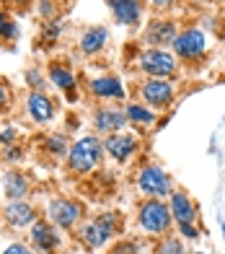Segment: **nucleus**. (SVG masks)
Masks as SVG:
<instances>
[{"label":"nucleus","instance_id":"obj_39","mask_svg":"<svg viewBox=\"0 0 225 254\" xmlns=\"http://www.w3.org/2000/svg\"><path fill=\"white\" fill-rule=\"evenodd\" d=\"M223 239H225V221H223Z\"/></svg>","mask_w":225,"mask_h":254},{"label":"nucleus","instance_id":"obj_29","mask_svg":"<svg viewBox=\"0 0 225 254\" xmlns=\"http://www.w3.org/2000/svg\"><path fill=\"white\" fill-rule=\"evenodd\" d=\"M54 10H57L54 0H39V3H37V13H39V18H44V21L54 18Z\"/></svg>","mask_w":225,"mask_h":254},{"label":"nucleus","instance_id":"obj_20","mask_svg":"<svg viewBox=\"0 0 225 254\" xmlns=\"http://www.w3.org/2000/svg\"><path fill=\"white\" fill-rule=\"evenodd\" d=\"M106 44H109V29L106 26H88L81 34V39H78V47H81V52L88 55V57L98 55Z\"/></svg>","mask_w":225,"mask_h":254},{"label":"nucleus","instance_id":"obj_40","mask_svg":"<svg viewBox=\"0 0 225 254\" xmlns=\"http://www.w3.org/2000/svg\"><path fill=\"white\" fill-rule=\"evenodd\" d=\"M192 254H205V252H192Z\"/></svg>","mask_w":225,"mask_h":254},{"label":"nucleus","instance_id":"obj_5","mask_svg":"<svg viewBox=\"0 0 225 254\" xmlns=\"http://www.w3.org/2000/svg\"><path fill=\"white\" fill-rule=\"evenodd\" d=\"M137 187L145 197H158V200H166L168 194L174 192V184H171V177L168 171L158 164H148L140 169L137 174Z\"/></svg>","mask_w":225,"mask_h":254},{"label":"nucleus","instance_id":"obj_22","mask_svg":"<svg viewBox=\"0 0 225 254\" xmlns=\"http://www.w3.org/2000/svg\"><path fill=\"white\" fill-rule=\"evenodd\" d=\"M125 114H127V120L132 125H140V130L155 125V120H158V114H155L150 107H142V104H137V101H130L125 107Z\"/></svg>","mask_w":225,"mask_h":254},{"label":"nucleus","instance_id":"obj_10","mask_svg":"<svg viewBox=\"0 0 225 254\" xmlns=\"http://www.w3.org/2000/svg\"><path fill=\"white\" fill-rule=\"evenodd\" d=\"M0 215H3V223L8 228L21 231V228H31V223L37 221V207L29 200H8Z\"/></svg>","mask_w":225,"mask_h":254},{"label":"nucleus","instance_id":"obj_15","mask_svg":"<svg viewBox=\"0 0 225 254\" xmlns=\"http://www.w3.org/2000/svg\"><path fill=\"white\" fill-rule=\"evenodd\" d=\"M130 125L125 109H117V107H98L93 112V127L104 135H111V132H122L125 127Z\"/></svg>","mask_w":225,"mask_h":254},{"label":"nucleus","instance_id":"obj_38","mask_svg":"<svg viewBox=\"0 0 225 254\" xmlns=\"http://www.w3.org/2000/svg\"><path fill=\"white\" fill-rule=\"evenodd\" d=\"M0 194H3V179H0Z\"/></svg>","mask_w":225,"mask_h":254},{"label":"nucleus","instance_id":"obj_30","mask_svg":"<svg viewBox=\"0 0 225 254\" xmlns=\"http://www.w3.org/2000/svg\"><path fill=\"white\" fill-rule=\"evenodd\" d=\"M0 254H37V249L31 244H24V241H13V244H8Z\"/></svg>","mask_w":225,"mask_h":254},{"label":"nucleus","instance_id":"obj_19","mask_svg":"<svg viewBox=\"0 0 225 254\" xmlns=\"http://www.w3.org/2000/svg\"><path fill=\"white\" fill-rule=\"evenodd\" d=\"M168 207H171V218L176 223H194L197 221V205L181 190H174L168 194Z\"/></svg>","mask_w":225,"mask_h":254},{"label":"nucleus","instance_id":"obj_36","mask_svg":"<svg viewBox=\"0 0 225 254\" xmlns=\"http://www.w3.org/2000/svg\"><path fill=\"white\" fill-rule=\"evenodd\" d=\"M189 3H194V5H205V3H210V0H189Z\"/></svg>","mask_w":225,"mask_h":254},{"label":"nucleus","instance_id":"obj_24","mask_svg":"<svg viewBox=\"0 0 225 254\" xmlns=\"http://www.w3.org/2000/svg\"><path fill=\"white\" fill-rule=\"evenodd\" d=\"M21 37V29L5 10H0V42H16Z\"/></svg>","mask_w":225,"mask_h":254},{"label":"nucleus","instance_id":"obj_4","mask_svg":"<svg viewBox=\"0 0 225 254\" xmlns=\"http://www.w3.org/2000/svg\"><path fill=\"white\" fill-rule=\"evenodd\" d=\"M135 65L148 78H171L176 73V55H171L168 50L148 47L137 55V63Z\"/></svg>","mask_w":225,"mask_h":254},{"label":"nucleus","instance_id":"obj_41","mask_svg":"<svg viewBox=\"0 0 225 254\" xmlns=\"http://www.w3.org/2000/svg\"><path fill=\"white\" fill-rule=\"evenodd\" d=\"M223 5H225V0H223Z\"/></svg>","mask_w":225,"mask_h":254},{"label":"nucleus","instance_id":"obj_1","mask_svg":"<svg viewBox=\"0 0 225 254\" xmlns=\"http://www.w3.org/2000/svg\"><path fill=\"white\" fill-rule=\"evenodd\" d=\"M104 158V140H98L96 135H83L81 140H75L67 153V169L75 177H86L101 164Z\"/></svg>","mask_w":225,"mask_h":254},{"label":"nucleus","instance_id":"obj_23","mask_svg":"<svg viewBox=\"0 0 225 254\" xmlns=\"http://www.w3.org/2000/svg\"><path fill=\"white\" fill-rule=\"evenodd\" d=\"M65 31V21L62 18H49L47 24H42V31H39V39L44 47H52L54 42L60 39V34Z\"/></svg>","mask_w":225,"mask_h":254},{"label":"nucleus","instance_id":"obj_12","mask_svg":"<svg viewBox=\"0 0 225 254\" xmlns=\"http://www.w3.org/2000/svg\"><path fill=\"white\" fill-rule=\"evenodd\" d=\"M137 145H140L137 137H135L132 132H127V130H122V132L106 135V140H104V153H106L109 158H114L117 164H125V161H130V158L135 156Z\"/></svg>","mask_w":225,"mask_h":254},{"label":"nucleus","instance_id":"obj_16","mask_svg":"<svg viewBox=\"0 0 225 254\" xmlns=\"http://www.w3.org/2000/svg\"><path fill=\"white\" fill-rule=\"evenodd\" d=\"M88 91H91L96 99H106V101H125L127 99V88L117 75L93 78L91 83H88Z\"/></svg>","mask_w":225,"mask_h":254},{"label":"nucleus","instance_id":"obj_28","mask_svg":"<svg viewBox=\"0 0 225 254\" xmlns=\"http://www.w3.org/2000/svg\"><path fill=\"white\" fill-rule=\"evenodd\" d=\"M21 158H24V148H21L18 143L3 148V161H5V164H18Z\"/></svg>","mask_w":225,"mask_h":254},{"label":"nucleus","instance_id":"obj_11","mask_svg":"<svg viewBox=\"0 0 225 254\" xmlns=\"http://www.w3.org/2000/svg\"><path fill=\"white\" fill-rule=\"evenodd\" d=\"M176 24L171 18H153L148 26H145L142 31V42L148 44V47H155V50H166V47H171L174 39H176Z\"/></svg>","mask_w":225,"mask_h":254},{"label":"nucleus","instance_id":"obj_27","mask_svg":"<svg viewBox=\"0 0 225 254\" xmlns=\"http://www.w3.org/2000/svg\"><path fill=\"white\" fill-rule=\"evenodd\" d=\"M18 143V127L16 125H3L0 127V145H13Z\"/></svg>","mask_w":225,"mask_h":254},{"label":"nucleus","instance_id":"obj_9","mask_svg":"<svg viewBox=\"0 0 225 254\" xmlns=\"http://www.w3.org/2000/svg\"><path fill=\"white\" fill-rule=\"evenodd\" d=\"M83 218V205L67 197H54L47 205V221L57 228H73Z\"/></svg>","mask_w":225,"mask_h":254},{"label":"nucleus","instance_id":"obj_34","mask_svg":"<svg viewBox=\"0 0 225 254\" xmlns=\"http://www.w3.org/2000/svg\"><path fill=\"white\" fill-rule=\"evenodd\" d=\"M148 3H150V8H155V10H168V8L176 5V0H148Z\"/></svg>","mask_w":225,"mask_h":254},{"label":"nucleus","instance_id":"obj_17","mask_svg":"<svg viewBox=\"0 0 225 254\" xmlns=\"http://www.w3.org/2000/svg\"><path fill=\"white\" fill-rule=\"evenodd\" d=\"M47 78H49V83H52L54 88H60L62 94L67 96V101H75V99H78V94H75L78 80H75V73H73L67 65H62V63H49Z\"/></svg>","mask_w":225,"mask_h":254},{"label":"nucleus","instance_id":"obj_14","mask_svg":"<svg viewBox=\"0 0 225 254\" xmlns=\"http://www.w3.org/2000/svg\"><path fill=\"white\" fill-rule=\"evenodd\" d=\"M26 117L34 125H47L54 120V101L44 91H29L26 96Z\"/></svg>","mask_w":225,"mask_h":254},{"label":"nucleus","instance_id":"obj_18","mask_svg":"<svg viewBox=\"0 0 225 254\" xmlns=\"http://www.w3.org/2000/svg\"><path fill=\"white\" fill-rule=\"evenodd\" d=\"M31 192V177L21 169H8L3 174V194L8 200H26Z\"/></svg>","mask_w":225,"mask_h":254},{"label":"nucleus","instance_id":"obj_3","mask_svg":"<svg viewBox=\"0 0 225 254\" xmlns=\"http://www.w3.org/2000/svg\"><path fill=\"white\" fill-rule=\"evenodd\" d=\"M117 228H119V213L106 210V213H98L93 221L83 223L78 228V236L88 249H101L109 244V239L117 234Z\"/></svg>","mask_w":225,"mask_h":254},{"label":"nucleus","instance_id":"obj_35","mask_svg":"<svg viewBox=\"0 0 225 254\" xmlns=\"http://www.w3.org/2000/svg\"><path fill=\"white\" fill-rule=\"evenodd\" d=\"M220 42H223V50H225V26L220 29Z\"/></svg>","mask_w":225,"mask_h":254},{"label":"nucleus","instance_id":"obj_13","mask_svg":"<svg viewBox=\"0 0 225 254\" xmlns=\"http://www.w3.org/2000/svg\"><path fill=\"white\" fill-rule=\"evenodd\" d=\"M119 26L135 29L142 21V0H104Z\"/></svg>","mask_w":225,"mask_h":254},{"label":"nucleus","instance_id":"obj_25","mask_svg":"<svg viewBox=\"0 0 225 254\" xmlns=\"http://www.w3.org/2000/svg\"><path fill=\"white\" fill-rule=\"evenodd\" d=\"M155 254H189L184 241L176 236H163L158 244H155Z\"/></svg>","mask_w":225,"mask_h":254},{"label":"nucleus","instance_id":"obj_7","mask_svg":"<svg viewBox=\"0 0 225 254\" xmlns=\"http://www.w3.org/2000/svg\"><path fill=\"white\" fill-rule=\"evenodd\" d=\"M140 96L150 109H166L176 96V86L171 78H145L140 83Z\"/></svg>","mask_w":225,"mask_h":254},{"label":"nucleus","instance_id":"obj_2","mask_svg":"<svg viewBox=\"0 0 225 254\" xmlns=\"http://www.w3.org/2000/svg\"><path fill=\"white\" fill-rule=\"evenodd\" d=\"M137 223H140V228L145 231V234L166 236L168 228H171V223H174L171 207H168V202H163L158 197H148L137 207Z\"/></svg>","mask_w":225,"mask_h":254},{"label":"nucleus","instance_id":"obj_26","mask_svg":"<svg viewBox=\"0 0 225 254\" xmlns=\"http://www.w3.org/2000/svg\"><path fill=\"white\" fill-rule=\"evenodd\" d=\"M26 78V86L31 91H44V73L39 70V67H29V70L24 73Z\"/></svg>","mask_w":225,"mask_h":254},{"label":"nucleus","instance_id":"obj_37","mask_svg":"<svg viewBox=\"0 0 225 254\" xmlns=\"http://www.w3.org/2000/svg\"><path fill=\"white\" fill-rule=\"evenodd\" d=\"M16 5H26V3H31V0H13Z\"/></svg>","mask_w":225,"mask_h":254},{"label":"nucleus","instance_id":"obj_33","mask_svg":"<svg viewBox=\"0 0 225 254\" xmlns=\"http://www.w3.org/2000/svg\"><path fill=\"white\" fill-rule=\"evenodd\" d=\"M8 104H10V88L0 80V112H5Z\"/></svg>","mask_w":225,"mask_h":254},{"label":"nucleus","instance_id":"obj_6","mask_svg":"<svg viewBox=\"0 0 225 254\" xmlns=\"http://www.w3.org/2000/svg\"><path fill=\"white\" fill-rule=\"evenodd\" d=\"M171 47H174V55L176 57H181V60H186V63H197V60H202V57L207 55L210 42H207V34L205 31L192 26V29L179 31Z\"/></svg>","mask_w":225,"mask_h":254},{"label":"nucleus","instance_id":"obj_32","mask_svg":"<svg viewBox=\"0 0 225 254\" xmlns=\"http://www.w3.org/2000/svg\"><path fill=\"white\" fill-rule=\"evenodd\" d=\"M111 254H140V252H137V244H135V241H122V244H117L114 249H111Z\"/></svg>","mask_w":225,"mask_h":254},{"label":"nucleus","instance_id":"obj_31","mask_svg":"<svg viewBox=\"0 0 225 254\" xmlns=\"http://www.w3.org/2000/svg\"><path fill=\"white\" fill-rule=\"evenodd\" d=\"M176 228H179V236L186 239V241H197L199 239V228L194 223H176Z\"/></svg>","mask_w":225,"mask_h":254},{"label":"nucleus","instance_id":"obj_8","mask_svg":"<svg viewBox=\"0 0 225 254\" xmlns=\"http://www.w3.org/2000/svg\"><path fill=\"white\" fill-rule=\"evenodd\" d=\"M29 244L42 252V254H54L62 247V236H60V228L49 223V221H34L29 228Z\"/></svg>","mask_w":225,"mask_h":254},{"label":"nucleus","instance_id":"obj_21","mask_svg":"<svg viewBox=\"0 0 225 254\" xmlns=\"http://www.w3.org/2000/svg\"><path fill=\"white\" fill-rule=\"evenodd\" d=\"M70 140L62 135V132H49L47 137L42 140V151L47 153L49 158L60 161V158H67V153H70Z\"/></svg>","mask_w":225,"mask_h":254}]
</instances>
